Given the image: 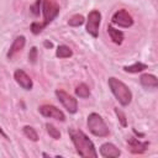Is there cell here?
Listing matches in <instances>:
<instances>
[{
    "mask_svg": "<svg viewBox=\"0 0 158 158\" xmlns=\"http://www.w3.org/2000/svg\"><path fill=\"white\" fill-rule=\"evenodd\" d=\"M69 137L74 144V148L77 153L83 158H96L98 152L93 143V141L81 131L78 128H69L68 130Z\"/></svg>",
    "mask_w": 158,
    "mask_h": 158,
    "instance_id": "cell-1",
    "label": "cell"
},
{
    "mask_svg": "<svg viewBox=\"0 0 158 158\" xmlns=\"http://www.w3.org/2000/svg\"><path fill=\"white\" fill-rule=\"evenodd\" d=\"M42 15H43V20L41 22L38 21H33L31 23V32L33 35H40L44 27H47L58 15L60 11L59 5L57 4L56 0H42Z\"/></svg>",
    "mask_w": 158,
    "mask_h": 158,
    "instance_id": "cell-2",
    "label": "cell"
},
{
    "mask_svg": "<svg viewBox=\"0 0 158 158\" xmlns=\"http://www.w3.org/2000/svg\"><path fill=\"white\" fill-rule=\"evenodd\" d=\"M109 88L112 93V95L116 98V100L120 102L121 106H128L132 101V91L130 90V88L121 81L120 79L115 78V77H110L107 80Z\"/></svg>",
    "mask_w": 158,
    "mask_h": 158,
    "instance_id": "cell-3",
    "label": "cell"
},
{
    "mask_svg": "<svg viewBox=\"0 0 158 158\" xmlns=\"http://www.w3.org/2000/svg\"><path fill=\"white\" fill-rule=\"evenodd\" d=\"M86 126H88L90 133L96 137H107L110 135V130H109L107 125L105 123L104 118L96 112L89 114V116L86 118Z\"/></svg>",
    "mask_w": 158,
    "mask_h": 158,
    "instance_id": "cell-4",
    "label": "cell"
},
{
    "mask_svg": "<svg viewBox=\"0 0 158 158\" xmlns=\"http://www.w3.org/2000/svg\"><path fill=\"white\" fill-rule=\"evenodd\" d=\"M86 25H85V30L86 32L96 38L99 36V27H100V23H101V14L99 10H91L89 14H88V17H86Z\"/></svg>",
    "mask_w": 158,
    "mask_h": 158,
    "instance_id": "cell-5",
    "label": "cell"
},
{
    "mask_svg": "<svg viewBox=\"0 0 158 158\" xmlns=\"http://www.w3.org/2000/svg\"><path fill=\"white\" fill-rule=\"evenodd\" d=\"M58 101L64 106V109L69 112V114H75L78 111V101L74 96H72L70 94H68L67 91L62 90V89H57L54 91Z\"/></svg>",
    "mask_w": 158,
    "mask_h": 158,
    "instance_id": "cell-6",
    "label": "cell"
},
{
    "mask_svg": "<svg viewBox=\"0 0 158 158\" xmlns=\"http://www.w3.org/2000/svg\"><path fill=\"white\" fill-rule=\"evenodd\" d=\"M111 22L112 25H116L118 27H122V28H128L133 25V17L131 16V14L125 10V9H120L117 10L112 17H111Z\"/></svg>",
    "mask_w": 158,
    "mask_h": 158,
    "instance_id": "cell-7",
    "label": "cell"
},
{
    "mask_svg": "<svg viewBox=\"0 0 158 158\" xmlns=\"http://www.w3.org/2000/svg\"><path fill=\"white\" fill-rule=\"evenodd\" d=\"M38 111L42 116L44 117H49V118H54V120H58V121H62L64 122L65 121V115L64 112L58 109L57 106L54 105H49V104H44V105H41L38 107Z\"/></svg>",
    "mask_w": 158,
    "mask_h": 158,
    "instance_id": "cell-8",
    "label": "cell"
},
{
    "mask_svg": "<svg viewBox=\"0 0 158 158\" xmlns=\"http://www.w3.org/2000/svg\"><path fill=\"white\" fill-rule=\"evenodd\" d=\"M14 79L15 81L25 90H32L33 88V81L31 77L23 70V69H16L14 72Z\"/></svg>",
    "mask_w": 158,
    "mask_h": 158,
    "instance_id": "cell-9",
    "label": "cell"
},
{
    "mask_svg": "<svg viewBox=\"0 0 158 158\" xmlns=\"http://www.w3.org/2000/svg\"><path fill=\"white\" fill-rule=\"evenodd\" d=\"M127 146H128V149L133 153V154H142L144 153L148 147H149V142L147 141H139L135 137H131L127 139Z\"/></svg>",
    "mask_w": 158,
    "mask_h": 158,
    "instance_id": "cell-10",
    "label": "cell"
},
{
    "mask_svg": "<svg viewBox=\"0 0 158 158\" xmlns=\"http://www.w3.org/2000/svg\"><path fill=\"white\" fill-rule=\"evenodd\" d=\"M25 44H26V37L22 36V35H21V36H17V37L14 40V42L11 43V46H10L7 53H6V57H7L9 59H12L19 52H21V51L23 49Z\"/></svg>",
    "mask_w": 158,
    "mask_h": 158,
    "instance_id": "cell-11",
    "label": "cell"
},
{
    "mask_svg": "<svg viewBox=\"0 0 158 158\" xmlns=\"http://www.w3.org/2000/svg\"><path fill=\"white\" fill-rule=\"evenodd\" d=\"M100 156L104 158H117L121 156V151L110 142H105L100 146Z\"/></svg>",
    "mask_w": 158,
    "mask_h": 158,
    "instance_id": "cell-12",
    "label": "cell"
},
{
    "mask_svg": "<svg viewBox=\"0 0 158 158\" xmlns=\"http://www.w3.org/2000/svg\"><path fill=\"white\" fill-rule=\"evenodd\" d=\"M139 83L143 88L147 89H156L158 86V79L154 74H149V73H144L139 77Z\"/></svg>",
    "mask_w": 158,
    "mask_h": 158,
    "instance_id": "cell-13",
    "label": "cell"
},
{
    "mask_svg": "<svg viewBox=\"0 0 158 158\" xmlns=\"http://www.w3.org/2000/svg\"><path fill=\"white\" fill-rule=\"evenodd\" d=\"M107 32H109V36H110V38H111V41H112L114 43L121 44V43L123 42L125 36H123V32H122L121 30H117V28H115L114 26L109 25V26H107Z\"/></svg>",
    "mask_w": 158,
    "mask_h": 158,
    "instance_id": "cell-14",
    "label": "cell"
},
{
    "mask_svg": "<svg viewBox=\"0 0 158 158\" xmlns=\"http://www.w3.org/2000/svg\"><path fill=\"white\" fill-rule=\"evenodd\" d=\"M147 68H148L147 64H144V63H142V62H136V63H133V64H131V65H125V67H123V70H125L126 73L136 74V73L143 72V70L147 69Z\"/></svg>",
    "mask_w": 158,
    "mask_h": 158,
    "instance_id": "cell-15",
    "label": "cell"
},
{
    "mask_svg": "<svg viewBox=\"0 0 158 158\" xmlns=\"http://www.w3.org/2000/svg\"><path fill=\"white\" fill-rule=\"evenodd\" d=\"M73 56V51L65 46V44H59L56 49V57L59 59H64V58H70Z\"/></svg>",
    "mask_w": 158,
    "mask_h": 158,
    "instance_id": "cell-16",
    "label": "cell"
},
{
    "mask_svg": "<svg viewBox=\"0 0 158 158\" xmlns=\"http://www.w3.org/2000/svg\"><path fill=\"white\" fill-rule=\"evenodd\" d=\"M74 91H75V95H77L78 98H80V99H86V98L90 96V89H89V86H88L85 83L78 84V85L75 86Z\"/></svg>",
    "mask_w": 158,
    "mask_h": 158,
    "instance_id": "cell-17",
    "label": "cell"
},
{
    "mask_svg": "<svg viewBox=\"0 0 158 158\" xmlns=\"http://www.w3.org/2000/svg\"><path fill=\"white\" fill-rule=\"evenodd\" d=\"M22 132H23V135H25L30 141H32V142H37V141H38V133H37V131H36L32 126H28V125L23 126V127H22Z\"/></svg>",
    "mask_w": 158,
    "mask_h": 158,
    "instance_id": "cell-18",
    "label": "cell"
},
{
    "mask_svg": "<svg viewBox=\"0 0 158 158\" xmlns=\"http://www.w3.org/2000/svg\"><path fill=\"white\" fill-rule=\"evenodd\" d=\"M84 22H85V19H84V16L80 15V14H75V15H73V16L68 20V25L72 26V27H79V26H81Z\"/></svg>",
    "mask_w": 158,
    "mask_h": 158,
    "instance_id": "cell-19",
    "label": "cell"
},
{
    "mask_svg": "<svg viewBox=\"0 0 158 158\" xmlns=\"http://www.w3.org/2000/svg\"><path fill=\"white\" fill-rule=\"evenodd\" d=\"M46 130H47V133H48L52 138H54V139H59V138H60V131H59L54 125L47 122V123H46Z\"/></svg>",
    "mask_w": 158,
    "mask_h": 158,
    "instance_id": "cell-20",
    "label": "cell"
},
{
    "mask_svg": "<svg viewBox=\"0 0 158 158\" xmlns=\"http://www.w3.org/2000/svg\"><path fill=\"white\" fill-rule=\"evenodd\" d=\"M115 114H116V116H117V118H118V121H120V123H121V126H123V127H126L127 126V120H126V116H125V114L120 110V109H115Z\"/></svg>",
    "mask_w": 158,
    "mask_h": 158,
    "instance_id": "cell-21",
    "label": "cell"
},
{
    "mask_svg": "<svg viewBox=\"0 0 158 158\" xmlns=\"http://www.w3.org/2000/svg\"><path fill=\"white\" fill-rule=\"evenodd\" d=\"M41 6H42V0H36V2H35L33 5H31V7H30L32 15L38 16V15H40V9H41Z\"/></svg>",
    "mask_w": 158,
    "mask_h": 158,
    "instance_id": "cell-22",
    "label": "cell"
},
{
    "mask_svg": "<svg viewBox=\"0 0 158 158\" xmlns=\"http://www.w3.org/2000/svg\"><path fill=\"white\" fill-rule=\"evenodd\" d=\"M36 59H37V48L36 47H32L31 51H30V53H28V60L31 63H35Z\"/></svg>",
    "mask_w": 158,
    "mask_h": 158,
    "instance_id": "cell-23",
    "label": "cell"
},
{
    "mask_svg": "<svg viewBox=\"0 0 158 158\" xmlns=\"http://www.w3.org/2000/svg\"><path fill=\"white\" fill-rule=\"evenodd\" d=\"M0 135H1V136H2L5 139H9V136H7V135L4 132V130H2V127H1V125H0Z\"/></svg>",
    "mask_w": 158,
    "mask_h": 158,
    "instance_id": "cell-24",
    "label": "cell"
},
{
    "mask_svg": "<svg viewBox=\"0 0 158 158\" xmlns=\"http://www.w3.org/2000/svg\"><path fill=\"white\" fill-rule=\"evenodd\" d=\"M43 44H44V47H47V48H52V47H53V43L49 42V41H44Z\"/></svg>",
    "mask_w": 158,
    "mask_h": 158,
    "instance_id": "cell-25",
    "label": "cell"
}]
</instances>
